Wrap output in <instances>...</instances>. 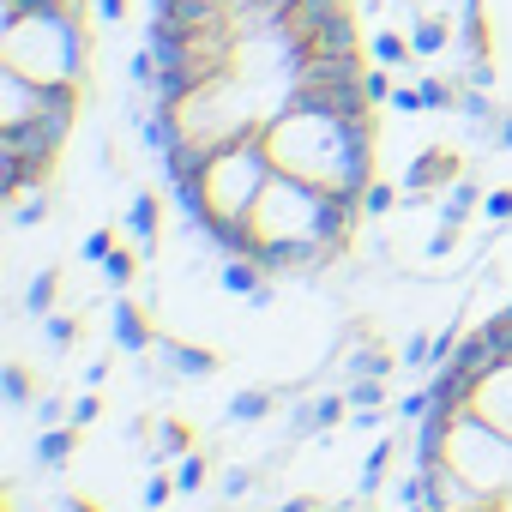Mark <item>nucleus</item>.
<instances>
[{"mask_svg": "<svg viewBox=\"0 0 512 512\" xmlns=\"http://www.w3.org/2000/svg\"><path fill=\"white\" fill-rule=\"evenodd\" d=\"M133 266H139V247H115L97 272H103V284H109V290H127V284H133Z\"/></svg>", "mask_w": 512, "mask_h": 512, "instance_id": "22", "label": "nucleus"}, {"mask_svg": "<svg viewBox=\"0 0 512 512\" xmlns=\"http://www.w3.org/2000/svg\"><path fill=\"white\" fill-rule=\"evenodd\" d=\"M272 404H278V392H266V386H253V392H235V398H229V422H260Z\"/></svg>", "mask_w": 512, "mask_h": 512, "instance_id": "19", "label": "nucleus"}, {"mask_svg": "<svg viewBox=\"0 0 512 512\" xmlns=\"http://www.w3.org/2000/svg\"><path fill=\"white\" fill-rule=\"evenodd\" d=\"M79 253H85V260H91V266H103V260H109V253H115V235H109V229H91Z\"/></svg>", "mask_w": 512, "mask_h": 512, "instance_id": "29", "label": "nucleus"}, {"mask_svg": "<svg viewBox=\"0 0 512 512\" xmlns=\"http://www.w3.org/2000/svg\"><path fill=\"white\" fill-rule=\"evenodd\" d=\"M7 398H13V404H31V380H25V368H7Z\"/></svg>", "mask_w": 512, "mask_h": 512, "instance_id": "35", "label": "nucleus"}, {"mask_svg": "<svg viewBox=\"0 0 512 512\" xmlns=\"http://www.w3.org/2000/svg\"><path fill=\"white\" fill-rule=\"evenodd\" d=\"M211 7H235V0H211Z\"/></svg>", "mask_w": 512, "mask_h": 512, "instance_id": "44", "label": "nucleus"}, {"mask_svg": "<svg viewBox=\"0 0 512 512\" xmlns=\"http://www.w3.org/2000/svg\"><path fill=\"white\" fill-rule=\"evenodd\" d=\"M470 416H482L488 428L512 434V356L494 362V368L476 380V392H470Z\"/></svg>", "mask_w": 512, "mask_h": 512, "instance_id": "6", "label": "nucleus"}, {"mask_svg": "<svg viewBox=\"0 0 512 512\" xmlns=\"http://www.w3.org/2000/svg\"><path fill=\"white\" fill-rule=\"evenodd\" d=\"M278 163L266 151V139H235V145H217L199 169V217L187 229H217V223H247L260 193L272 187Z\"/></svg>", "mask_w": 512, "mask_h": 512, "instance_id": "4", "label": "nucleus"}, {"mask_svg": "<svg viewBox=\"0 0 512 512\" xmlns=\"http://www.w3.org/2000/svg\"><path fill=\"white\" fill-rule=\"evenodd\" d=\"M458 109H464L470 121H494V109H488V97H482L476 85H470V91H458Z\"/></svg>", "mask_w": 512, "mask_h": 512, "instance_id": "32", "label": "nucleus"}, {"mask_svg": "<svg viewBox=\"0 0 512 512\" xmlns=\"http://www.w3.org/2000/svg\"><path fill=\"white\" fill-rule=\"evenodd\" d=\"M266 151L278 175H296L350 211H362V193L374 181V115H332L314 103H290L284 115L266 121Z\"/></svg>", "mask_w": 512, "mask_h": 512, "instance_id": "1", "label": "nucleus"}, {"mask_svg": "<svg viewBox=\"0 0 512 512\" xmlns=\"http://www.w3.org/2000/svg\"><path fill=\"white\" fill-rule=\"evenodd\" d=\"M247 488H253V476H247V470H229V476H223V494H235V500H241Z\"/></svg>", "mask_w": 512, "mask_h": 512, "instance_id": "38", "label": "nucleus"}, {"mask_svg": "<svg viewBox=\"0 0 512 512\" xmlns=\"http://www.w3.org/2000/svg\"><path fill=\"white\" fill-rule=\"evenodd\" d=\"M494 139H500V145L512 151V121H500V133H494Z\"/></svg>", "mask_w": 512, "mask_h": 512, "instance_id": "41", "label": "nucleus"}, {"mask_svg": "<svg viewBox=\"0 0 512 512\" xmlns=\"http://www.w3.org/2000/svg\"><path fill=\"white\" fill-rule=\"evenodd\" d=\"M253 247L247 260L266 278H290V272H320L326 260L350 247V229L362 223V211H350L344 199L296 181V175H272V187L253 205Z\"/></svg>", "mask_w": 512, "mask_h": 512, "instance_id": "2", "label": "nucleus"}, {"mask_svg": "<svg viewBox=\"0 0 512 512\" xmlns=\"http://www.w3.org/2000/svg\"><path fill=\"white\" fill-rule=\"evenodd\" d=\"M205 476H211V470H205V458H199V452H181V458H175V488H181V494L205 488Z\"/></svg>", "mask_w": 512, "mask_h": 512, "instance_id": "24", "label": "nucleus"}, {"mask_svg": "<svg viewBox=\"0 0 512 512\" xmlns=\"http://www.w3.org/2000/svg\"><path fill=\"white\" fill-rule=\"evenodd\" d=\"M344 410H350V398H344V392H332V398H314V404L296 416V434H320V428H332Z\"/></svg>", "mask_w": 512, "mask_h": 512, "instance_id": "18", "label": "nucleus"}, {"mask_svg": "<svg viewBox=\"0 0 512 512\" xmlns=\"http://www.w3.org/2000/svg\"><path fill=\"white\" fill-rule=\"evenodd\" d=\"M452 181H458V157L452 151H422L404 175V193L416 199V193H434V187H452Z\"/></svg>", "mask_w": 512, "mask_h": 512, "instance_id": "8", "label": "nucleus"}, {"mask_svg": "<svg viewBox=\"0 0 512 512\" xmlns=\"http://www.w3.org/2000/svg\"><path fill=\"white\" fill-rule=\"evenodd\" d=\"M25 7H67V13H85L91 0H25Z\"/></svg>", "mask_w": 512, "mask_h": 512, "instance_id": "40", "label": "nucleus"}, {"mask_svg": "<svg viewBox=\"0 0 512 512\" xmlns=\"http://www.w3.org/2000/svg\"><path fill=\"white\" fill-rule=\"evenodd\" d=\"M470 205H482V187L458 175V181L446 187V205H440V223H464V211H470Z\"/></svg>", "mask_w": 512, "mask_h": 512, "instance_id": "20", "label": "nucleus"}, {"mask_svg": "<svg viewBox=\"0 0 512 512\" xmlns=\"http://www.w3.org/2000/svg\"><path fill=\"white\" fill-rule=\"evenodd\" d=\"M500 512H512V488H506V494H500Z\"/></svg>", "mask_w": 512, "mask_h": 512, "instance_id": "43", "label": "nucleus"}, {"mask_svg": "<svg viewBox=\"0 0 512 512\" xmlns=\"http://www.w3.org/2000/svg\"><path fill=\"white\" fill-rule=\"evenodd\" d=\"M344 398H350V410H380V404H386V380H374V374H350Z\"/></svg>", "mask_w": 512, "mask_h": 512, "instance_id": "21", "label": "nucleus"}, {"mask_svg": "<svg viewBox=\"0 0 512 512\" xmlns=\"http://www.w3.org/2000/svg\"><path fill=\"white\" fill-rule=\"evenodd\" d=\"M37 109H43V85L0 67V127H25V121H37Z\"/></svg>", "mask_w": 512, "mask_h": 512, "instance_id": "7", "label": "nucleus"}, {"mask_svg": "<svg viewBox=\"0 0 512 512\" xmlns=\"http://www.w3.org/2000/svg\"><path fill=\"white\" fill-rule=\"evenodd\" d=\"M440 458L482 494V500H500L506 488H512V434H500V428H488L482 416H452V428H446V446H440Z\"/></svg>", "mask_w": 512, "mask_h": 512, "instance_id": "5", "label": "nucleus"}, {"mask_svg": "<svg viewBox=\"0 0 512 512\" xmlns=\"http://www.w3.org/2000/svg\"><path fill=\"white\" fill-rule=\"evenodd\" d=\"M350 512H368V506H350Z\"/></svg>", "mask_w": 512, "mask_h": 512, "instance_id": "45", "label": "nucleus"}, {"mask_svg": "<svg viewBox=\"0 0 512 512\" xmlns=\"http://www.w3.org/2000/svg\"><path fill=\"white\" fill-rule=\"evenodd\" d=\"M0 67H13L37 85H85L91 43H85V13L67 7H25L0 19Z\"/></svg>", "mask_w": 512, "mask_h": 512, "instance_id": "3", "label": "nucleus"}, {"mask_svg": "<svg viewBox=\"0 0 512 512\" xmlns=\"http://www.w3.org/2000/svg\"><path fill=\"white\" fill-rule=\"evenodd\" d=\"M73 446H79V428H73V422H55V428H43V440H37V458H43L49 470H61V464L73 458Z\"/></svg>", "mask_w": 512, "mask_h": 512, "instance_id": "16", "label": "nucleus"}, {"mask_svg": "<svg viewBox=\"0 0 512 512\" xmlns=\"http://www.w3.org/2000/svg\"><path fill=\"white\" fill-rule=\"evenodd\" d=\"M344 13H350L344 0H296V7L284 13V25H290L302 43H308L314 31H326V25H332V19H344Z\"/></svg>", "mask_w": 512, "mask_h": 512, "instance_id": "9", "label": "nucleus"}, {"mask_svg": "<svg viewBox=\"0 0 512 512\" xmlns=\"http://www.w3.org/2000/svg\"><path fill=\"white\" fill-rule=\"evenodd\" d=\"M97 13H103V25H121L127 19V0H97Z\"/></svg>", "mask_w": 512, "mask_h": 512, "instance_id": "39", "label": "nucleus"}, {"mask_svg": "<svg viewBox=\"0 0 512 512\" xmlns=\"http://www.w3.org/2000/svg\"><path fill=\"white\" fill-rule=\"evenodd\" d=\"M368 55H374V67H392V73L416 61V49H410V37H404V31H380V37L368 43Z\"/></svg>", "mask_w": 512, "mask_h": 512, "instance_id": "17", "label": "nucleus"}, {"mask_svg": "<svg viewBox=\"0 0 512 512\" xmlns=\"http://www.w3.org/2000/svg\"><path fill=\"white\" fill-rule=\"evenodd\" d=\"M151 356H157V362H169L175 374H211V368H217V356H211V350H187V344H175V338H157V344H151Z\"/></svg>", "mask_w": 512, "mask_h": 512, "instance_id": "15", "label": "nucleus"}, {"mask_svg": "<svg viewBox=\"0 0 512 512\" xmlns=\"http://www.w3.org/2000/svg\"><path fill=\"white\" fill-rule=\"evenodd\" d=\"M43 338H49V344H55V350H67V344H73V338H79V326H73V320H67V314H43Z\"/></svg>", "mask_w": 512, "mask_h": 512, "instance_id": "28", "label": "nucleus"}, {"mask_svg": "<svg viewBox=\"0 0 512 512\" xmlns=\"http://www.w3.org/2000/svg\"><path fill=\"white\" fill-rule=\"evenodd\" d=\"M422 103H428V109H458V85H446V79L428 73V79H422Z\"/></svg>", "mask_w": 512, "mask_h": 512, "instance_id": "27", "label": "nucleus"}, {"mask_svg": "<svg viewBox=\"0 0 512 512\" xmlns=\"http://www.w3.org/2000/svg\"><path fill=\"white\" fill-rule=\"evenodd\" d=\"M55 296H61V278H55V272H37V278H31V296H25V302H31V314L43 320V314L55 308Z\"/></svg>", "mask_w": 512, "mask_h": 512, "instance_id": "23", "label": "nucleus"}, {"mask_svg": "<svg viewBox=\"0 0 512 512\" xmlns=\"http://www.w3.org/2000/svg\"><path fill=\"white\" fill-rule=\"evenodd\" d=\"M169 494H175V476H151V482H145V506H151V512H157Z\"/></svg>", "mask_w": 512, "mask_h": 512, "instance_id": "34", "label": "nucleus"}, {"mask_svg": "<svg viewBox=\"0 0 512 512\" xmlns=\"http://www.w3.org/2000/svg\"><path fill=\"white\" fill-rule=\"evenodd\" d=\"M350 374H374V380H386V374H392V362H386L380 350H356V362H350Z\"/></svg>", "mask_w": 512, "mask_h": 512, "instance_id": "30", "label": "nucleus"}, {"mask_svg": "<svg viewBox=\"0 0 512 512\" xmlns=\"http://www.w3.org/2000/svg\"><path fill=\"white\" fill-rule=\"evenodd\" d=\"M67 512H91V506H85V500H67Z\"/></svg>", "mask_w": 512, "mask_h": 512, "instance_id": "42", "label": "nucleus"}, {"mask_svg": "<svg viewBox=\"0 0 512 512\" xmlns=\"http://www.w3.org/2000/svg\"><path fill=\"white\" fill-rule=\"evenodd\" d=\"M410 49H416V61H434V55H446V49H452V31H446V19H440V13H416V25H410Z\"/></svg>", "mask_w": 512, "mask_h": 512, "instance_id": "14", "label": "nucleus"}, {"mask_svg": "<svg viewBox=\"0 0 512 512\" xmlns=\"http://www.w3.org/2000/svg\"><path fill=\"white\" fill-rule=\"evenodd\" d=\"M386 464H392V440H374V452H368V464H362V494H374V488H380Z\"/></svg>", "mask_w": 512, "mask_h": 512, "instance_id": "26", "label": "nucleus"}, {"mask_svg": "<svg viewBox=\"0 0 512 512\" xmlns=\"http://www.w3.org/2000/svg\"><path fill=\"white\" fill-rule=\"evenodd\" d=\"M482 217L506 223V217H512V187H494V193H482Z\"/></svg>", "mask_w": 512, "mask_h": 512, "instance_id": "31", "label": "nucleus"}, {"mask_svg": "<svg viewBox=\"0 0 512 512\" xmlns=\"http://www.w3.org/2000/svg\"><path fill=\"white\" fill-rule=\"evenodd\" d=\"M452 247H458V223H446V229L428 241V253H452Z\"/></svg>", "mask_w": 512, "mask_h": 512, "instance_id": "37", "label": "nucleus"}, {"mask_svg": "<svg viewBox=\"0 0 512 512\" xmlns=\"http://www.w3.org/2000/svg\"><path fill=\"white\" fill-rule=\"evenodd\" d=\"M308 55H362V37H356V19L344 13V19H332L326 31H314V37H308Z\"/></svg>", "mask_w": 512, "mask_h": 512, "instance_id": "13", "label": "nucleus"}, {"mask_svg": "<svg viewBox=\"0 0 512 512\" xmlns=\"http://www.w3.org/2000/svg\"><path fill=\"white\" fill-rule=\"evenodd\" d=\"M157 217H163L157 193H133V205H127V241H133L139 253H151V247H157Z\"/></svg>", "mask_w": 512, "mask_h": 512, "instance_id": "11", "label": "nucleus"}, {"mask_svg": "<svg viewBox=\"0 0 512 512\" xmlns=\"http://www.w3.org/2000/svg\"><path fill=\"white\" fill-rule=\"evenodd\" d=\"M223 290L247 296V302H272V278L253 266V260H223Z\"/></svg>", "mask_w": 512, "mask_h": 512, "instance_id": "10", "label": "nucleus"}, {"mask_svg": "<svg viewBox=\"0 0 512 512\" xmlns=\"http://www.w3.org/2000/svg\"><path fill=\"white\" fill-rule=\"evenodd\" d=\"M398 193H404V187H386V181H368V193H362V217H386V211L398 205Z\"/></svg>", "mask_w": 512, "mask_h": 512, "instance_id": "25", "label": "nucleus"}, {"mask_svg": "<svg viewBox=\"0 0 512 512\" xmlns=\"http://www.w3.org/2000/svg\"><path fill=\"white\" fill-rule=\"evenodd\" d=\"M115 344L133 350V356H145V350L157 344V332L145 326V308H139V302H115Z\"/></svg>", "mask_w": 512, "mask_h": 512, "instance_id": "12", "label": "nucleus"}, {"mask_svg": "<svg viewBox=\"0 0 512 512\" xmlns=\"http://www.w3.org/2000/svg\"><path fill=\"white\" fill-rule=\"evenodd\" d=\"M97 416H103V404H97V398H79V404H73V428H91Z\"/></svg>", "mask_w": 512, "mask_h": 512, "instance_id": "36", "label": "nucleus"}, {"mask_svg": "<svg viewBox=\"0 0 512 512\" xmlns=\"http://www.w3.org/2000/svg\"><path fill=\"white\" fill-rule=\"evenodd\" d=\"M392 91H398V85H392V67L368 73V97H374V103H392Z\"/></svg>", "mask_w": 512, "mask_h": 512, "instance_id": "33", "label": "nucleus"}]
</instances>
